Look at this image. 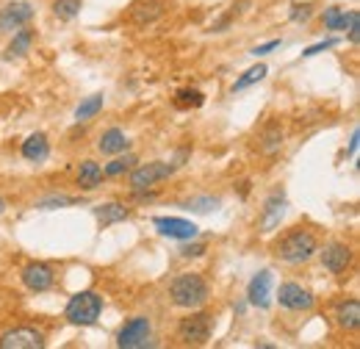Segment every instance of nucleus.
<instances>
[{"instance_id":"f257e3e1","label":"nucleus","mask_w":360,"mask_h":349,"mask_svg":"<svg viewBox=\"0 0 360 349\" xmlns=\"http://www.w3.org/2000/svg\"><path fill=\"white\" fill-rule=\"evenodd\" d=\"M316 253H319L316 236L311 230H302V227H294L277 244V255L285 263H305L308 258H314Z\"/></svg>"},{"instance_id":"f03ea898","label":"nucleus","mask_w":360,"mask_h":349,"mask_svg":"<svg viewBox=\"0 0 360 349\" xmlns=\"http://www.w3.org/2000/svg\"><path fill=\"white\" fill-rule=\"evenodd\" d=\"M169 297L178 307H200L208 300V283L200 274H180L169 286Z\"/></svg>"},{"instance_id":"7ed1b4c3","label":"nucleus","mask_w":360,"mask_h":349,"mask_svg":"<svg viewBox=\"0 0 360 349\" xmlns=\"http://www.w3.org/2000/svg\"><path fill=\"white\" fill-rule=\"evenodd\" d=\"M103 310V297L97 291H81L67 303V319L72 324H94Z\"/></svg>"},{"instance_id":"20e7f679","label":"nucleus","mask_w":360,"mask_h":349,"mask_svg":"<svg viewBox=\"0 0 360 349\" xmlns=\"http://www.w3.org/2000/svg\"><path fill=\"white\" fill-rule=\"evenodd\" d=\"M211 333H214V316L211 313H191V316L180 319L178 324V338L183 344L200 347L211 338Z\"/></svg>"},{"instance_id":"39448f33","label":"nucleus","mask_w":360,"mask_h":349,"mask_svg":"<svg viewBox=\"0 0 360 349\" xmlns=\"http://www.w3.org/2000/svg\"><path fill=\"white\" fill-rule=\"evenodd\" d=\"M150 319L147 316H134L117 336V347L120 349H139V347H147L150 344Z\"/></svg>"},{"instance_id":"423d86ee","label":"nucleus","mask_w":360,"mask_h":349,"mask_svg":"<svg viewBox=\"0 0 360 349\" xmlns=\"http://www.w3.org/2000/svg\"><path fill=\"white\" fill-rule=\"evenodd\" d=\"M172 172H175V164H164V161L141 164V167L134 170V174H131V189H134V191H147L153 183L169 177Z\"/></svg>"},{"instance_id":"0eeeda50","label":"nucleus","mask_w":360,"mask_h":349,"mask_svg":"<svg viewBox=\"0 0 360 349\" xmlns=\"http://www.w3.org/2000/svg\"><path fill=\"white\" fill-rule=\"evenodd\" d=\"M45 338L34 327H17L0 336V349H42Z\"/></svg>"},{"instance_id":"6e6552de","label":"nucleus","mask_w":360,"mask_h":349,"mask_svg":"<svg viewBox=\"0 0 360 349\" xmlns=\"http://www.w3.org/2000/svg\"><path fill=\"white\" fill-rule=\"evenodd\" d=\"M277 303L283 307H288V310H311L316 300H314V294L305 291L302 286H297V283H283L280 291H277Z\"/></svg>"},{"instance_id":"1a4fd4ad","label":"nucleus","mask_w":360,"mask_h":349,"mask_svg":"<svg viewBox=\"0 0 360 349\" xmlns=\"http://www.w3.org/2000/svg\"><path fill=\"white\" fill-rule=\"evenodd\" d=\"M155 227L161 236H169V239H180V241H191L200 227L188 219H178V217H155Z\"/></svg>"},{"instance_id":"9d476101","label":"nucleus","mask_w":360,"mask_h":349,"mask_svg":"<svg viewBox=\"0 0 360 349\" xmlns=\"http://www.w3.org/2000/svg\"><path fill=\"white\" fill-rule=\"evenodd\" d=\"M53 280H56V274H53V269L47 266V263H28L25 269H22V283H25V288L28 291H47L50 286H53Z\"/></svg>"},{"instance_id":"9b49d317","label":"nucleus","mask_w":360,"mask_h":349,"mask_svg":"<svg viewBox=\"0 0 360 349\" xmlns=\"http://www.w3.org/2000/svg\"><path fill=\"white\" fill-rule=\"evenodd\" d=\"M31 17H34V8H31L28 3H8V6L0 11V34L22 28Z\"/></svg>"},{"instance_id":"f8f14e48","label":"nucleus","mask_w":360,"mask_h":349,"mask_svg":"<svg viewBox=\"0 0 360 349\" xmlns=\"http://www.w3.org/2000/svg\"><path fill=\"white\" fill-rule=\"evenodd\" d=\"M321 263H324L327 272L338 274V272H344L352 263V250L347 244H341V241H333V244H327L321 250Z\"/></svg>"},{"instance_id":"ddd939ff","label":"nucleus","mask_w":360,"mask_h":349,"mask_svg":"<svg viewBox=\"0 0 360 349\" xmlns=\"http://www.w3.org/2000/svg\"><path fill=\"white\" fill-rule=\"evenodd\" d=\"M247 300H250V305H255V307H269V303H271V272L269 269L258 272V274L250 280Z\"/></svg>"},{"instance_id":"4468645a","label":"nucleus","mask_w":360,"mask_h":349,"mask_svg":"<svg viewBox=\"0 0 360 349\" xmlns=\"http://www.w3.org/2000/svg\"><path fill=\"white\" fill-rule=\"evenodd\" d=\"M283 214H285V194H283V191H274L269 200L264 203V214H261V227H264V233H271V230L280 224Z\"/></svg>"},{"instance_id":"2eb2a0df","label":"nucleus","mask_w":360,"mask_h":349,"mask_svg":"<svg viewBox=\"0 0 360 349\" xmlns=\"http://www.w3.org/2000/svg\"><path fill=\"white\" fill-rule=\"evenodd\" d=\"M47 153H50V144H47L45 133H34L22 141V158L25 161H45Z\"/></svg>"},{"instance_id":"dca6fc26","label":"nucleus","mask_w":360,"mask_h":349,"mask_svg":"<svg viewBox=\"0 0 360 349\" xmlns=\"http://www.w3.org/2000/svg\"><path fill=\"white\" fill-rule=\"evenodd\" d=\"M128 136L120 131V128H111V131H105L100 136V141H97V147H100V153H105V156H114V153H125L128 150Z\"/></svg>"},{"instance_id":"f3484780","label":"nucleus","mask_w":360,"mask_h":349,"mask_svg":"<svg viewBox=\"0 0 360 349\" xmlns=\"http://www.w3.org/2000/svg\"><path fill=\"white\" fill-rule=\"evenodd\" d=\"M161 14H164V3L161 0H144V3L134 6V11H131L134 23H139V25H147V23L158 20Z\"/></svg>"},{"instance_id":"a211bd4d","label":"nucleus","mask_w":360,"mask_h":349,"mask_svg":"<svg viewBox=\"0 0 360 349\" xmlns=\"http://www.w3.org/2000/svg\"><path fill=\"white\" fill-rule=\"evenodd\" d=\"M94 217H97V222L105 227V224H114V222L128 219L131 217V208H125L122 203H105V205L94 208Z\"/></svg>"},{"instance_id":"6ab92c4d","label":"nucleus","mask_w":360,"mask_h":349,"mask_svg":"<svg viewBox=\"0 0 360 349\" xmlns=\"http://www.w3.org/2000/svg\"><path fill=\"white\" fill-rule=\"evenodd\" d=\"M31 44H34V31H31V28H17L14 39H11L8 50H6V58H20V56H25V53L31 50Z\"/></svg>"},{"instance_id":"aec40b11","label":"nucleus","mask_w":360,"mask_h":349,"mask_svg":"<svg viewBox=\"0 0 360 349\" xmlns=\"http://www.w3.org/2000/svg\"><path fill=\"white\" fill-rule=\"evenodd\" d=\"M338 324L344 330H358L360 327V303L358 300H349V303H341L338 305Z\"/></svg>"},{"instance_id":"412c9836","label":"nucleus","mask_w":360,"mask_h":349,"mask_svg":"<svg viewBox=\"0 0 360 349\" xmlns=\"http://www.w3.org/2000/svg\"><path fill=\"white\" fill-rule=\"evenodd\" d=\"M100 180H103V170H100V164H94V161H84L81 164V170H78V186L81 189H97L100 186Z\"/></svg>"},{"instance_id":"4be33fe9","label":"nucleus","mask_w":360,"mask_h":349,"mask_svg":"<svg viewBox=\"0 0 360 349\" xmlns=\"http://www.w3.org/2000/svg\"><path fill=\"white\" fill-rule=\"evenodd\" d=\"M358 11H349V14H344L338 6H333V8H327L324 11V28H330V31H341V28H347L349 23H352V17H355Z\"/></svg>"},{"instance_id":"5701e85b","label":"nucleus","mask_w":360,"mask_h":349,"mask_svg":"<svg viewBox=\"0 0 360 349\" xmlns=\"http://www.w3.org/2000/svg\"><path fill=\"white\" fill-rule=\"evenodd\" d=\"M283 147V128L277 125V122H271L266 131L261 133V150L271 156V153H277Z\"/></svg>"},{"instance_id":"b1692460","label":"nucleus","mask_w":360,"mask_h":349,"mask_svg":"<svg viewBox=\"0 0 360 349\" xmlns=\"http://www.w3.org/2000/svg\"><path fill=\"white\" fill-rule=\"evenodd\" d=\"M81 6H84V0H53V14L58 20H75Z\"/></svg>"},{"instance_id":"393cba45","label":"nucleus","mask_w":360,"mask_h":349,"mask_svg":"<svg viewBox=\"0 0 360 349\" xmlns=\"http://www.w3.org/2000/svg\"><path fill=\"white\" fill-rule=\"evenodd\" d=\"M219 203H222L219 197H208V194H205V197H191L183 208H186V211H194V214H208V211H217Z\"/></svg>"},{"instance_id":"a878e982","label":"nucleus","mask_w":360,"mask_h":349,"mask_svg":"<svg viewBox=\"0 0 360 349\" xmlns=\"http://www.w3.org/2000/svg\"><path fill=\"white\" fill-rule=\"evenodd\" d=\"M100 108H103V94H91V97H86V100L78 106L75 120H78V122H86V120H91Z\"/></svg>"},{"instance_id":"bb28decb","label":"nucleus","mask_w":360,"mask_h":349,"mask_svg":"<svg viewBox=\"0 0 360 349\" xmlns=\"http://www.w3.org/2000/svg\"><path fill=\"white\" fill-rule=\"evenodd\" d=\"M264 75H266V64H255V67H250L236 84H233V91H241V89L252 87V84H258V81H264Z\"/></svg>"},{"instance_id":"cd10ccee","label":"nucleus","mask_w":360,"mask_h":349,"mask_svg":"<svg viewBox=\"0 0 360 349\" xmlns=\"http://www.w3.org/2000/svg\"><path fill=\"white\" fill-rule=\"evenodd\" d=\"M202 91H197V89H180L178 97H175V103H178L180 108H200L202 106Z\"/></svg>"},{"instance_id":"c85d7f7f","label":"nucleus","mask_w":360,"mask_h":349,"mask_svg":"<svg viewBox=\"0 0 360 349\" xmlns=\"http://www.w3.org/2000/svg\"><path fill=\"white\" fill-rule=\"evenodd\" d=\"M134 164H136L134 156H120V158H114L111 164H105V170H103V172L108 174V177H117V174L128 172Z\"/></svg>"},{"instance_id":"c756f323","label":"nucleus","mask_w":360,"mask_h":349,"mask_svg":"<svg viewBox=\"0 0 360 349\" xmlns=\"http://www.w3.org/2000/svg\"><path fill=\"white\" fill-rule=\"evenodd\" d=\"M75 203H78L75 197H45V200L39 203V208L50 211V208H61V205H75Z\"/></svg>"},{"instance_id":"7c9ffc66","label":"nucleus","mask_w":360,"mask_h":349,"mask_svg":"<svg viewBox=\"0 0 360 349\" xmlns=\"http://www.w3.org/2000/svg\"><path fill=\"white\" fill-rule=\"evenodd\" d=\"M291 8H294V11H291V20H297V23L311 17V3H294Z\"/></svg>"},{"instance_id":"2f4dec72","label":"nucleus","mask_w":360,"mask_h":349,"mask_svg":"<svg viewBox=\"0 0 360 349\" xmlns=\"http://www.w3.org/2000/svg\"><path fill=\"white\" fill-rule=\"evenodd\" d=\"M338 44V39H324V42L314 44V47H308L302 56H316V53H324V50H330V47H335Z\"/></svg>"},{"instance_id":"473e14b6","label":"nucleus","mask_w":360,"mask_h":349,"mask_svg":"<svg viewBox=\"0 0 360 349\" xmlns=\"http://www.w3.org/2000/svg\"><path fill=\"white\" fill-rule=\"evenodd\" d=\"M180 253H183V258H200L205 253V244H186Z\"/></svg>"},{"instance_id":"72a5a7b5","label":"nucleus","mask_w":360,"mask_h":349,"mask_svg":"<svg viewBox=\"0 0 360 349\" xmlns=\"http://www.w3.org/2000/svg\"><path fill=\"white\" fill-rule=\"evenodd\" d=\"M274 47H280V39H271V42L261 44V47H255V50H252V56H266V53H271Z\"/></svg>"},{"instance_id":"f704fd0d","label":"nucleus","mask_w":360,"mask_h":349,"mask_svg":"<svg viewBox=\"0 0 360 349\" xmlns=\"http://www.w3.org/2000/svg\"><path fill=\"white\" fill-rule=\"evenodd\" d=\"M358 128H355V131H352V139H349V150H347V156H355V153H358Z\"/></svg>"},{"instance_id":"c9c22d12","label":"nucleus","mask_w":360,"mask_h":349,"mask_svg":"<svg viewBox=\"0 0 360 349\" xmlns=\"http://www.w3.org/2000/svg\"><path fill=\"white\" fill-rule=\"evenodd\" d=\"M3 211H6V203H3V200H0V214H3Z\"/></svg>"}]
</instances>
